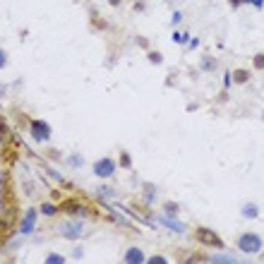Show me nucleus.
<instances>
[{"instance_id":"1","label":"nucleus","mask_w":264,"mask_h":264,"mask_svg":"<svg viewBox=\"0 0 264 264\" xmlns=\"http://www.w3.org/2000/svg\"><path fill=\"white\" fill-rule=\"evenodd\" d=\"M238 247H240L242 252H259L262 250V238L257 235V233H242L240 238H238Z\"/></svg>"},{"instance_id":"2","label":"nucleus","mask_w":264,"mask_h":264,"mask_svg":"<svg viewBox=\"0 0 264 264\" xmlns=\"http://www.w3.org/2000/svg\"><path fill=\"white\" fill-rule=\"evenodd\" d=\"M58 233H60L63 238H82V235L87 233V226L79 223V221H63V223L58 226Z\"/></svg>"},{"instance_id":"3","label":"nucleus","mask_w":264,"mask_h":264,"mask_svg":"<svg viewBox=\"0 0 264 264\" xmlns=\"http://www.w3.org/2000/svg\"><path fill=\"white\" fill-rule=\"evenodd\" d=\"M195 240L202 242V245H211V247H223V240H221L219 235L211 231V228H202V226L195 231Z\"/></svg>"},{"instance_id":"4","label":"nucleus","mask_w":264,"mask_h":264,"mask_svg":"<svg viewBox=\"0 0 264 264\" xmlns=\"http://www.w3.org/2000/svg\"><path fill=\"white\" fill-rule=\"evenodd\" d=\"M29 130H32V137L36 142H46V140L51 137V127H48V122H44V120H34Z\"/></svg>"},{"instance_id":"5","label":"nucleus","mask_w":264,"mask_h":264,"mask_svg":"<svg viewBox=\"0 0 264 264\" xmlns=\"http://www.w3.org/2000/svg\"><path fill=\"white\" fill-rule=\"evenodd\" d=\"M113 171H115V164H113L110 159H101V161L94 164V173H96L99 178H110L113 176Z\"/></svg>"},{"instance_id":"6","label":"nucleus","mask_w":264,"mask_h":264,"mask_svg":"<svg viewBox=\"0 0 264 264\" xmlns=\"http://www.w3.org/2000/svg\"><path fill=\"white\" fill-rule=\"evenodd\" d=\"M144 262V252L140 247H130L125 252V264H142Z\"/></svg>"},{"instance_id":"7","label":"nucleus","mask_w":264,"mask_h":264,"mask_svg":"<svg viewBox=\"0 0 264 264\" xmlns=\"http://www.w3.org/2000/svg\"><path fill=\"white\" fill-rule=\"evenodd\" d=\"M34 223H36V209H29L27 211V216H24V221H22V226H20V231L29 233L34 228Z\"/></svg>"},{"instance_id":"8","label":"nucleus","mask_w":264,"mask_h":264,"mask_svg":"<svg viewBox=\"0 0 264 264\" xmlns=\"http://www.w3.org/2000/svg\"><path fill=\"white\" fill-rule=\"evenodd\" d=\"M161 223H164V226H168V228H173V231H178V233L185 231V223L176 221V216H164V219H161Z\"/></svg>"},{"instance_id":"9","label":"nucleus","mask_w":264,"mask_h":264,"mask_svg":"<svg viewBox=\"0 0 264 264\" xmlns=\"http://www.w3.org/2000/svg\"><path fill=\"white\" fill-rule=\"evenodd\" d=\"M211 264H240L238 259H231L228 254H214V257H209Z\"/></svg>"},{"instance_id":"10","label":"nucleus","mask_w":264,"mask_h":264,"mask_svg":"<svg viewBox=\"0 0 264 264\" xmlns=\"http://www.w3.org/2000/svg\"><path fill=\"white\" fill-rule=\"evenodd\" d=\"M242 216H245V219H257V207H254L252 202H247V204L242 207Z\"/></svg>"},{"instance_id":"11","label":"nucleus","mask_w":264,"mask_h":264,"mask_svg":"<svg viewBox=\"0 0 264 264\" xmlns=\"http://www.w3.org/2000/svg\"><path fill=\"white\" fill-rule=\"evenodd\" d=\"M0 140H3V144H5V147L12 142V137H10V132H8V125H5V120H0Z\"/></svg>"},{"instance_id":"12","label":"nucleus","mask_w":264,"mask_h":264,"mask_svg":"<svg viewBox=\"0 0 264 264\" xmlns=\"http://www.w3.org/2000/svg\"><path fill=\"white\" fill-rule=\"evenodd\" d=\"M63 209H65V211H77V214H82V216L87 214V209H84V207H79V204H75V202H65V204H63Z\"/></svg>"},{"instance_id":"13","label":"nucleus","mask_w":264,"mask_h":264,"mask_svg":"<svg viewBox=\"0 0 264 264\" xmlns=\"http://www.w3.org/2000/svg\"><path fill=\"white\" fill-rule=\"evenodd\" d=\"M233 79H235V84H242V82L250 79V75H247L245 70H235V72H233Z\"/></svg>"},{"instance_id":"14","label":"nucleus","mask_w":264,"mask_h":264,"mask_svg":"<svg viewBox=\"0 0 264 264\" xmlns=\"http://www.w3.org/2000/svg\"><path fill=\"white\" fill-rule=\"evenodd\" d=\"M46 264H65V257H63V254H58V252H53V254H48V257H46Z\"/></svg>"},{"instance_id":"15","label":"nucleus","mask_w":264,"mask_h":264,"mask_svg":"<svg viewBox=\"0 0 264 264\" xmlns=\"http://www.w3.org/2000/svg\"><path fill=\"white\" fill-rule=\"evenodd\" d=\"M147 264H168V262H166L164 254H154V257H149V259H147Z\"/></svg>"},{"instance_id":"16","label":"nucleus","mask_w":264,"mask_h":264,"mask_svg":"<svg viewBox=\"0 0 264 264\" xmlns=\"http://www.w3.org/2000/svg\"><path fill=\"white\" fill-rule=\"evenodd\" d=\"M254 67H257V70L264 67V55H254Z\"/></svg>"},{"instance_id":"17","label":"nucleus","mask_w":264,"mask_h":264,"mask_svg":"<svg viewBox=\"0 0 264 264\" xmlns=\"http://www.w3.org/2000/svg\"><path fill=\"white\" fill-rule=\"evenodd\" d=\"M202 67H204V70H214V58H207V60H202Z\"/></svg>"},{"instance_id":"18","label":"nucleus","mask_w":264,"mask_h":264,"mask_svg":"<svg viewBox=\"0 0 264 264\" xmlns=\"http://www.w3.org/2000/svg\"><path fill=\"white\" fill-rule=\"evenodd\" d=\"M41 211L51 216V214H55V207H53V204H44V207H41Z\"/></svg>"},{"instance_id":"19","label":"nucleus","mask_w":264,"mask_h":264,"mask_svg":"<svg viewBox=\"0 0 264 264\" xmlns=\"http://www.w3.org/2000/svg\"><path fill=\"white\" fill-rule=\"evenodd\" d=\"M5 65H8V53L0 48V67H5Z\"/></svg>"},{"instance_id":"20","label":"nucleus","mask_w":264,"mask_h":264,"mask_svg":"<svg viewBox=\"0 0 264 264\" xmlns=\"http://www.w3.org/2000/svg\"><path fill=\"white\" fill-rule=\"evenodd\" d=\"M120 166H125V168L130 166V154H122L120 156Z\"/></svg>"},{"instance_id":"21","label":"nucleus","mask_w":264,"mask_h":264,"mask_svg":"<svg viewBox=\"0 0 264 264\" xmlns=\"http://www.w3.org/2000/svg\"><path fill=\"white\" fill-rule=\"evenodd\" d=\"M149 58H152L154 63H161V55H159V53H152V55H149Z\"/></svg>"}]
</instances>
